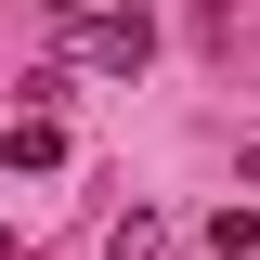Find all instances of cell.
<instances>
[{
  "label": "cell",
  "instance_id": "1",
  "mask_svg": "<svg viewBox=\"0 0 260 260\" xmlns=\"http://www.w3.org/2000/svg\"><path fill=\"white\" fill-rule=\"evenodd\" d=\"M143 52H156V26H143V13H78V65H104V78H130Z\"/></svg>",
  "mask_w": 260,
  "mask_h": 260
},
{
  "label": "cell",
  "instance_id": "2",
  "mask_svg": "<svg viewBox=\"0 0 260 260\" xmlns=\"http://www.w3.org/2000/svg\"><path fill=\"white\" fill-rule=\"evenodd\" d=\"M0 156H13V169H65V130H52V104H26V117L0 130Z\"/></svg>",
  "mask_w": 260,
  "mask_h": 260
},
{
  "label": "cell",
  "instance_id": "3",
  "mask_svg": "<svg viewBox=\"0 0 260 260\" xmlns=\"http://www.w3.org/2000/svg\"><path fill=\"white\" fill-rule=\"evenodd\" d=\"M104 260H156V208H130V221L104 234Z\"/></svg>",
  "mask_w": 260,
  "mask_h": 260
},
{
  "label": "cell",
  "instance_id": "4",
  "mask_svg": "<svg viewBox=\"0 0 260 260\" xmlns=\"http://www.w3.org/2000/svg\"><path fill=\"white\" fill-rule=\"evenodd\" d=\"M52 13H104V0H52Z\"/></svg>",
  "mask_w": 260,
  "mask_h": 260
}]
</instances>
